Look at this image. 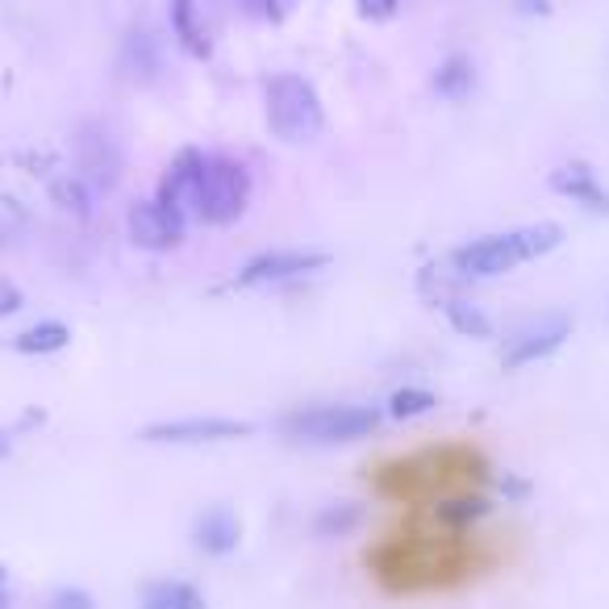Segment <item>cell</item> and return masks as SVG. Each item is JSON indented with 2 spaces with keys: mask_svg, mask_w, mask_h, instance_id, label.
I'll use <instances>...</instances> for the list:
<instances>
[{
  "mask_svg": "<svg viewBox=\"0 0 609 609\" xmlns=\"http://www.w3.org/2000/svg\"><path fill=\"white\" fill-rule=\"evenodd\" d=\"M559 243H564V226L539 222V226L509 230V234H488V238H476V243L459 246L451 255V263L459 267L464 280H493V276L514 272V267H522V263L530 260H542V255L556 251Z\"/></svg>",
  "mask_w": 609,
  "mask_h": 609,
  "instance_id": "cell-1",
  "label": "cell"
},
{
  "mask_svg": "<svg viewBox=\"0 0 609 609\" xmlns=\"http://www.w3.org/2000/svg\"><path fill=\"white\" fill-rule=\"evenodd\" d=\"M267 130L288 146L314 142L326 130V109L317 88L296 75V71H280L267 84Z\"/></svg>",
  "mask_w": 609,
  "mask_h": 609,
  "instance_id": "cell-2",
  "label": "cell"
},
{
  "mask_svg": "<svg viewBox=\"0 0 609 609\" xmlns=\"http://www.w3.org/2000/svg\"><path fill=\"white\" fill-rule=\"evenodd\" d=\"M376 426H380V409H372V405H309V409L280 418V430L288 438L322 443V447L367 438Z\"/></svg>",
  "mask_w": 609,
  "mask_h": 609,
  "instance_id": "cell-3",
  "label": "cell"
},
{
  "mask_svg": "<svg viewBox=\"0 0 609 609\" xmlns=\"http://www.w3.org/2000/svg\"><path fill=\"white\" fill-rule=\"evenodd\" d=\"M251 205V172L226 155H210L205 184H201V213L205 226H234Z\"/></svg>",
  "mask_w": 609,
  "mask_h": 609,
  "instance_id": "cell-4",
  "label": "cell"
},
{
  "mask_svg": "<svg viewBox=\"0 0 609 609\" xmlns=\"http://www.w3.org/2000/svg\"><path fill=\"white\" fill-rule=\"evenodd\" d=\"M125 159L118 139L109 134L101 122H84L75 130V175L84 180L88 189L97 192H113L122 184Z\"/></svg>",
  "mask_w": 609,
  "mask_h": 609,
  "instance_id": "cell-5",
  "label": "cell"
},
{
  "mask_svg": "<svg viewBox=\"0 0 609 609\" xmlns=\"http://www.w3.org/2000/svg\"><path fill=\"white\" fill-rule=\"evenodd\" d=\"M205 168H210V155H205V151H196V146H184V151L168 163V172L159 175L155 201L159 205H168L172 213H180L184 222H196V213H201V184H205Z\"/></svg>",
  "mask_w": 609,
  "mask_h": 609,
  "instance_id": "cell-6",
  "label": "cell"
},
{
  "mask_svg": "<svg viewBox=\"0 0 609 609\" xmlns=\"http://www.w3.org/2000/svg\"><path fill=\"white\" fill-rule=\"evenodd\" d=\"M251 422L238 418H175V422H155L142 430V443H172V447H205V443H238L251 438Z\"/></svg>",
  "mask_w": 609,
  "mask_h": 609,
  "instance_id": "cell-7",
  "label": "cell"
},
{
  "mask_svg": "<svg viewBox=\"0 0 609 609\" xmlns=\"http://www.w3.org/2000/svg\"><path fill=\"white\" fill-rule=\"evenodd\" d=\"M568 338H572V317L568 314L535 317V322H526L522 331L509 338V347H505L501 355V367L505 372H518V367L526 364H539L547 355H556Z\"/></svg>",
  "mask_w": 609,
  "mask_h": 609,
  "instance_id": "cell-8",
  "label": "cell"
},
{
  "mask_svg": "<svg viewBox=\"0 0 609 609\" xmlns=\"http://www.w3.org/2000/svg\"><path fill=\"white\" fill-rule=\"evenodd\" d=\"M184 230H189V222L168 210V205H159V201H139L125 213L130 243L142 246V251H155V255L159 251H175V246L184 243Z\"/></svg>",
  "mask_w": 609,
  "mask_h": 609,
  "instance_id": "cell-9",
  "label": "cell"
},
{
  "mask_svg": "<svg viewBox=\"0 0 609 609\" xmlns=\"http://www.w3.org/2000/svg\"><path fill=\"white\" fill-rule=\"evenodd\" d=\"M331 263L326 251H263L255 260L246 263L238 272V288H260V284H280V280L293 276H309V272H322Z\"/></svg>",
  "mask_w": 609,
  "mask_h": 609,
  "instance_id": "cell-10",
  "label": "cell"
},
{
  "mask_svg": "<svg viewBox=\"0 0 609 609\" xmlns=\"http://www.w3.org/2000/svg\"><path fill=\"white\" fill-rule=\"evenodd\" d=\"M551 189H556L559 196L576 201L580 210L597 213V217H609V189L597 180V172H592L589 163L572 159V163L556 168V172H551Z\"/></svg>",
  "mask_w": 609,
  "mask_h": 609,
  "instance_id": "cell-11",
  "label": "cell"
},
{
  "mask_svg": "<svg viewBox=\"0 0 609 609\" xmlns=\"http://www.w3.org/2000/svg\"><path fill=\"white\" fill-rule=\"evenodd\" d=\"M118 68L134 84H155L159 71H163V42L151 30H130L122 42V54H118Z\"/></svg>",
  "mask_w": 609,
  "mask_h": 609,
  "instance_id": "cell-12",
  "label": "cell"
},
{
  "mask_svg": "<svg viewBox=\"0 0 609 609\" xmlns=\"http://www.w3.org/2000/svg\"><path fill=\"white\" fill-rule=\"evenodd\" d=\"M192 542H196L205 556H230V551H238V542H243V522L234 518V509L213 505V509H205V514L196 518Z\"/></svg>",
  "mask_w": 609,
  "mask_h": 609,
  "instance_id": "cell-13",
  "label": "cell"
},
{
  "mask_svg": "<svg viewBox=\"0 0 609 609\" xmlns=\"http://www.w3.org/2000/svg\"><path fill=\"white\" fill-rule=\"evenodd\" d=\"M493 509H497V505H493V497H485V493H455V497H443V501L435 505V522L443 526V530H451V535H464V530H471L476 522H485Z\"/></svg>",
  "mask_w": 609,
  "mask_h": 609,
  "instance_id": "cell-14",
  "label": "cell"
},
{
  "mask_svg": "<svg viewBox=\"0 0 609 609\" xmlns=\"http://www.w3.org/2000/svg\"><path fill=\"white\" fill-rule=\"evenodd\" d=\"M172 34L175 42L184 47V54H192V59H210L213 54L210 30H205V21H201L196 0H172Z\"/></svg>",
  "mask_w": 609,
  "mask_h": 609,
  "instance_id": "cell-15",
  "label": "cell"
},
{
  "mask_svg": "<svg viewBox=\"0 0 609 609\" xmlns=\"http://www.w3.org/2000/svg\"><path fill=\"white\" fill-rule=\"evenodd\" d=\"M464 284H468V280L459 276V267L451 263V255H447V260H438V263H426V267L418 272L422 301H430V305H438V309L464 293Z\"/></svg>",
  "mask_w": 609,
  "mask_h": 609,
  "instance_id": "cell-16",
  "label": "cell"
},
{
  "mask_svg": "<svg viewBox=\"0 0 609 609\" xmlns=\"http://www.w3.org/2000/svg\"><path fill=\"white\" fill-rule=\"evenodd\" d=\"M142 609H210L189 580H155L142 592Z\"/></svg>",
  "mask_w": 609,
  "mask_h": 609,
  "instance_id": "cell-17",
  "label": "cell"
},
{
  "mask_svg": "<svg viewBox=\"0 0 609 609\" xmlns=\"http://www.w3.org/2000/svg\"><path fill=\"white\" fill-rule=\"evenodd\" d=\"M71 343V331L63 322H34L30 331L13 334V351L18 355H54Z\"/></svg>",
  "mask_w": 609,
  "mask_h": 609,
  "instance_id": "cell-18",
  "label": "cell"
},
{
  "mask_svg": "<svg viewBox=\"0 0 609 609\" xmlns=\"http://www.w3.org/2000/svg\"><path fill=\"white\" fill-rule=\"evenodd\" d=\"M471 88H476V68H471L468 54H447L443 68L435 71V92L447 101H464Z\"/></svg>",
  "mask_w": 609,
  "mask_h": 609,
  "instance_id": "cell-19",
  "label": "cell"
},
{
  "mask_svg": "<svg viewBox=\"0 0 609 609\" xmlns=\"http://www.w3.org/2000/svg\"><path fill=\"white\" fill-rule=\"evenodd\" d=\"M51 201L63 213H71L75 222H88V217H92V189H88V184L75 172L54 175V180H51Z\"/></svg>",
  "mask_w": 609,
  "mask_h": 609,
  "instance_id": "cell-20",
  "label": "cell"
},
{
  "mask_svg": "<svg viewBox=\"0 0 609 609\" xmlns=\"http://www.w3.org/2000/svg\"><path fill=\"white\" fill-rule=\"evenodd\" d=\"M443 314H447V322H451L464 338H493V322H488V314L480 309V305H471L468 296H455V301H447V305H443Z\"/></svg>",
  "mask_w": 609,
  "mask_h": 609,
  "instance_id": "cell-21",
  "label": "cell"
},
{
  "mask_svg": "<svg viewBox=\"0 0 609 609\" xmlns=\"http://www.w3.org/2000/svg\"><path fill=\"white\" fill-rule=\"evenodd\" d=\"M435 405H438V397L435 393H426V388H397L393 400H388V418H397V422L426 418Z\"/></svg>",
  "mask_w": 609,
  "mask_h": 609,
  "instance_id": "cell-22",
  "label": "cell"
},
{
  "mask_svg": "<svg viewBox=\"0 0 609 609\" xmlns=\"http://www.w3.org/2000/svg\"><path fill=\"white\" fill-rule=\"evenodd\" d=\"M359 518H364V509H359V505H331V509H322V514H317L314 530L322 535V539H331V535H347V530L359 526Z\"/></svg>",
  "mask_w": 609,
  "mask_h": 609,
  "instance_id": "cell-23",
  "label": "cell"
},
{
  "mask_svg": "<svg viewBox=\"0 0 609 609\" xmlns=\"http://www.w3.org/2000/svg\"><path fill=\"white\" fill-rule=\"evenodd\" d=\"M21 226H26V210L13 196H0V243H9Z\"/></svg>",
  "mask_w": 609,
  "mask_h": 609,
  "instance_id": "cell-24",
  "label": "cell"
},
{
  "mask_svg": "<svg viewBox=\"0 0 609 609\" xmlns=\"http://www.w3.org/2000/svg\"><path fill=\"white\" fill-rule=\"evenodd\" d=\"M355 9H359V18L364 21H388V18H397L400 0H355Z\"/></svg>",
  "mask_w": 609,
  "mask_h": 609,
  "instance_id": "cell-25",
  "label": "cell"
},
{
  "mask_svg": "<svg viewBox=\"0 0 609 609\" xmlns=\"http://www.w3.org/2000/svg\"><path fill=\"white\" fill-rule=\"evenodd\" d=\"M47 609H97V606H92V597H88L84 589H59L51 592Z\"/></svg>",
  "mask_w": 609,
  "mask_h": 609,
  "instance_id": "cell-26",
  "label": "cell"
},
{
  "mask_svg": "<svg viewBox=\"0 0 609 609\" xmlns=\"http://www.w3.org/2000/svg\"><path fill=\"white\" fill-rule=\"evenodd\" d=\"M246 9H251L255 18H263V21H284V13H288V0H246Z\"/></svg>",
  "mask_w": 609,
  "mask_h": 609,
  "instance_id": "cell-27",
  "label": "cell"
},
{
  "mask_svg": "<svg viewBox=\"0 0 609 609\" xmlns=\"http://www.w3.org/2000/svg\"><path fill=\"white\" fill-rule=\"evenodd\" d=\"M497 493H501L505 501H526L530 497V480H518V476L505 471L501 480H497Z\"/></svg>",
  "mask_w": 609,
  "mask_h": 609,
  "instance_id": "cell-28",
  "label": "cell"
},
{
  "mask_svg": "<svg viewBox=\"0 0 609 609\" xmlns=\"http://www.w3.org/2000/svg\"><path fill=\"white\" fill-rule=\"evenodd\" d=\"M18 309H21V288L9 284V280H0V317L18 314Z\"/></svg>",
  "mask_w": 609,
  "mask_h": 609,
  "instance_id": "cell-29",
  "label": "cell"
},
{
  "mask_svg": "<svg viewBox=\"0 0 609 609\" xmlns=\"http://www.w3.org/2000/svg\"><path fill=\"white\" fill-rule=\"evenodd\" d=\"M514 9L522 13V18H551V0H514Z\"/></svg>",
  "mask_w": 609,
  "mask_h": 609,
  "instance_id": "cell-30",
  "label": "cell"
},
{
  "mask_svg": "<svg viewBox=\"0 0 609 609\" xmlns=\"http://www.w3.org/2000/svg\"><path fill=\"white\" fill-rule=\"evenodd\" d=\"M0 455H9V435H0Z\"/></svg>",
  "mask_w": 609,
  "mask_h": 609,
  "instance_id": "cell-31",
  "label": "cell"
},
{
  "mask_svg": "<svg viewBox=\"0 0 609 609\" xmlns=\"http://www.w3.org/2000/svg\"><path fill=\"white\" fill-rule=\"evenodd\" d=\"M0 609H9V597H4V592H0Z\"/></svg>",
  "mask_w": 609,
  "mask_h": 609,
  "instance_id": "cell-32",
  "label": "cell"
},
{
  "mask_svg": "<svg viewBox=\"0 0 609 609\" xmlns=\"http://www.w3.org/2000/svg\"><path fill=\"white\" fill-rule=\"evenodd\" d=\"M0 585H4V568H0Z\"/></svg>",
  "mask_w": 609,
  "mask_h": 609,
  "instance_id": "cell-33",
  "label": "cell"
}]
</instances>
